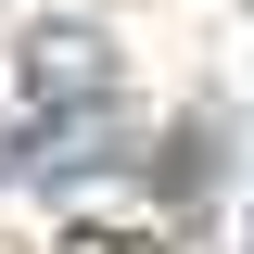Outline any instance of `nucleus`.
I'll return each instance as SVG.
<instances>
[{"instance_id": "f257e3e1", "label": "nucleus", "mask_w": 254, "mask_h": 254, "mask_svg": "<svg viewBox=\"0 0 254 254\" xmlns=\"http://www.w3.org/2000/svg\"><path fill=\"white\" fill-rule=\"evenodd\" d=\"M26 89L38 102H102L115 89V38L102 26H38L26 38Z\"/></svg>"}, {"instance_id": "f03ea898", "label": "nucleus", "mask_w": 254, "mask_h": 254, "mask_svg": "<svg viewBox=\"0 0 254 254\" xmlns=\"http://www.w3.org/2000/svg\"><path fill=\"white\" fill-rule=\"evenodd\" d=\"M51 254H178V242H153V229H115V216H64V229H51Z\"/></svg>"}]
</instances>
